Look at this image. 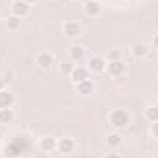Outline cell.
I'll return each instance as SVG.
<instances>
[{
  "instance_id": "cell-12",
  "label": "cell",
  "mask_w": 158,
  "mask_h": 158,
  "mask_svg": "<svg viewBox=\"0 0 158 158\" xmlns=\"http://www.w3.org/2000/svg\"><path fill=\"white\" fill-rule=\"evenodd\" d=\"M74 86H76V92H77L79 96H90V94H94V90H96V83H94L92 77L85 79V81H79Z\"/></svg>"
},
{
  "instance_id": "cell-4",
  "label": "cell",
  "mask_w": 158,
  "mask_h": 158,
  "mask_svg": "<svg viewBox=\"0 0 158 158\" xmlns=\"http://www.w3.org/2000/svg\"><path fill=\"white\" fill-rule=\"evenodd\" d=\"M35 64L40 70H50L55 64V55L52 52H48V50H42L35 55Z\"/></svg>"
},
{
  "instance_id": "cell-3",
  "label": "cell",
  "mask_w": 158,
  "mask_h": 158,
  "mask_svg": "<svg viewBox=\"0 0 158 158\" xmlns=\"http://www.w3.org/2000/svg\"><path fill=\"white\" fill-rule=\"evenodd\" d=\"M86 68H88L90 76H99L107 70V59L103 55H92L86 61Z\"/></svg>"
},
{
  "instance_id": "cell-26",
  "label": "cell",
  "mask_w": 158,
  "mask_h": 158,
  "mask_svg": "<svg viewBox=\"0 0 158 158\" xmlns=\"http://www.w3.org/2000/svg\"><path fill=\"white\" fill-rule=\"evenodd\" d=\"M24 2H26V4H30V6H33V4H35L37 0H24Z\"/></svg>"
},
{
  "instance_id": "cell-22",
  "label": "cell",
  "mask_w": 158,
  "mask_h": 158,
  "mask_svg": "<svg viewBox=\"0 0 158 158\" xmlns=\"http://www.w3.org/2000/svg\"><path fill=\"white\" fill-rule=\"evenodd\" d=\"M151 136L155 140H158V121H153L151 123Z\"/></svg>"
},
{
  "instance_id": "cell-18",
  "label": "cell",
  "mask_w": 158,
  "mask_h": 158,
  "mask_svg": "<svg viewBox=\"0 0 158 158\" xmlns=\"http://www.w3.org/2000/svg\"><path fill=\"white\" fill-rule=\"evenodd\" d=\"M15 119V110L13 109H0V125H7Z\"/></svg>"
},
{
  "instance_id": "cell-5",
  "label": "cell",
  "mask_w": 158,
  "mask_h": 158,
  "mask_svg": "<svg viewBox=\"0 0 158 158\" xmlns=\"http://www.w3.org/2000/svg\"><path fill=\"white\" fill-rule=\"evenodd\" d=\"M83 13L90 19H96L103 13V6L101 0H85L83 2Z\"/></svg>"
},
{
  "instance_id": "cell-9",
  "label": "cell",
  "mask_w": 158,
  "mask_h": 158,
  "mask_svg": "<svg viewBox=\"0 0 158 158\" xmlns=\"http://www.w3.org/2000/svg\"><path fill=\"white\" fill-rule=\"evenodd\" d=\"M63 33L66 37H70V39H76V37H79L83 33V26L79 24L77 20H66L63 24Z\"/></svg>"
},
{
  "instance_id": "cell-27",
  "label": "cell",
  "mask_w": 158,
  "mask_h": 158,
  "mask_svg": "<svg viewBox=\"0 0 158 158\" xmlns=\"http://www.w3.org/2000/svg\"><path fill=\"white\" fill-rule=\"evenodd\" d=\"M72 2H79V0H72Z\"/></svg>"
},
{
  "instance_id": "cell-19",
  "label": "cell",
  "mask_w": 158,
  "mask_h": 158,
  "mask_svg": "<svg viewBox=\"0 0 158 158\" xmlns=\"http://www.w3.org/2000/svg\"><path fill=\"white\" fill-rule=\"evenodd\" d=\"M143 118L147 119L149 123L158 121V105H149V107L143 110Z\"/></svg>"
},
{
  "instance_id": "cell-14",
  "label": "cell",
  "mask_w": 158,
  "mask_h": 158,
  "mask_svg": "<svg viewBox=\"0 0 158 158\" xmlns=\"http://www.w3.org/2000/svg\"><path fill=\"white\" fill-rule=\"evenodd\" d=\"M68 57H70L72 63H81V61L86 57L85 46H81V44H72V46L68 48Z\"/></svg>"
},
{
  "instance_id": "cell-17",
  "label": "cell",
  "mask_w": 158,
  "mask_h": 158,
  "mask_svg": "<svg viewBox=\"0 0 158 158\" xmlns=\"http://www.w3.org/2000/svg\"><path fill=\"white\" fill-rule=\"evenodd\" d=\"M107 143H109V147L114 149V151L121 147V143H123V136L119 134V131H112V132H109V136H107Z\"/></svg>"
},
{
  "instance_id": "cell-11",
  "label": "cell",
  "mask_w": 158,
  "mask_h": 158,
  "mask_svg": "<svg viewBox=\"0 0 158 158\" xmlns=\"http://www.w3.org/2000/svg\"><path fill=\"white\" fill-rule=\"evenodd\" d=\"M37 147H39L40 153H53V151H57V138H53V136H42L37 142Z\"/></svg>"
},
{
  "instance_id": "cell-15",
  "label": "cell",
  "mask_w": 158,
  "mask_h": 158,
  "mask_svg": "<svg viewBox=\"0 0 158 158\" xmlns=\"http://www.w3.org/2000/svg\"><path fill=\"white\" fill-rule=\"evenodd\" d=\"M15 105V96L11 90H0V109H13Z\"/></svg>"
},
{
  "instance_id": "cell-24",
  "label": "cell",
  "mask_w": 158,
  "mask_h": 158,
  "mask_svg": "<svg viewBox=\"0 0 158 158\" xmlns=\"http://www.w3.org/2000/svg\"><path fill=\"white\" fill-rule=\"evenodd\" d=\"M6 88H7V86H6V77L0 74V90H6Z\"/></svg>"
},
{
  "instance_id": "cell-25",
  "label": "cell",
  "mask_w": 158,
  "mask_h": 158,
  "mask_svg": "<svg viewBox=\"0 0 158 158\" xmlns=\"http://www.w3.org/2000/svg\"><path fill=\"white\" fill-rule=\"evenodd\" d=\"M153 48H156V50H158V35L153 37Z\"/></svg>"
},
{
  "instance_id": "cell-1",
  "label": "cell",
  "mask_w": 158,
  "mask_h": 158,
  "mask_svg": "<svg viewBox=\"0 0 158 158\" xmlns=\"http://www.w3.org/2000/svg\"><path fill=\"white\" fill-rule=\"evenodd\" d=\"M109 125L114 129V131H123L131 125V112L125 110V109H112L109 112Z\"/></svg>"
},
{
  "instance_id": "cell-10",
  "label": "cell",
  "mask_w": 158,
  "mask_h": 158,
  "mask_svg": "<svg viewBox=\"0 0 158 158\" xmlns=\"http://www.w3.org/2000/svg\"><path fill=\"white\" fill-rule=\"evenodd\" d=\"M129 53L132 59H143L149 55V46L145 42H132L129 46Z\"/></svg>"
},
{
  "instance_id": "cell-23",
  "label": "cell",
  "mask_w": 158,
  "mask_h": 158,
  "mask_svg": "<svg viewBox=\"0 0 158 158\" xmlns=\"http://www.w3.org/2000/svg\"><path fill=\"white\" fill-rule=\"evenodd\" d=\"M103 158H123V156H121L119 153H116V151H110V153H107Z\"/></svg>"
},
{
  "instance_id": "cell-2",
  "label": "cell",
  "mask_w": 158,
  "mask_h": 158,
  "mask_svg": "<svg viewBox=\"0 0 158 158\" xmlns=\"http://www.w3.org/2000/svg\"><path fill=\"white\" fill-rule=\"evenodd\" d=\"M26 147H28L26 140L22 136H17V138H13L11 142H7L4 145V149H2L4 158H20V155L26 151Z\"/></svg>"
},
{
  "instance_id": "cell-7",
  "label": "cell",
  "mask_w": 158,
  "mask_h": 158,
  "mask_svg": "<svg viewBox=\"0 0 158 158\" xmlns=\"http://www.w3.org/2000/svg\"><path fill=\"white\" fill-rule=\"evenodd\" d=\"M105 72L114 79L123 77L125 72H127V64H125L123 59H119V61H110V63H107V70H105Z\"/></svg>"
},
{
  "instance_id": "cell-8",
  "label": "cell",
  "mask_w": 158,
  "mask_h": 158,
  "mask_svg": "<svg viewBox=\"0 0 158 158\" xmlns=\"http://www.w3.org/2000/svg\"><path fill=\"white\" fill-rule=\"evenodd\" d=\"M31 13V6L26 4L24 0H13L11 2V15L19 17V19H26Z\"/></svg>"
},
{
  "instance_id": "cell-16",
  "label": "cell",
  "mask_w": 158,
  "mask_h": 158,
  "mask_svg": "<svg viewBox=\"0 0 158 158\" xmlns=\"http://www.w3.org/2000/svg\"><path fill=\"white\" fill-rule=\"evenodd\" d=\"M4 24H6V30H7V31L15 33V31L20 30V26H22V19H19V17H15V15H7L6 20H4Z\"/></svg>"
},
{
  "instance_id": "cell-28",
  "label": "cell",
  "mask_w": 158,
  "mask_h": 158,
  "mask_svg": "<svg viewBox=\"0 0 158 158\" xmlns=\"http://www.w3.org/2000/svg\"><path fill=\"white\" fill-rule=\"evenodd\" d=\"M156 26H158V19H156Z\"/></svg>"
},
{
  "instance_id": "cell-21",
  "label": "cell",
  "mask_w": 158,
  "mask_h": 158,
  "mask_svg": "<svg viewBox=\"0 0 158 158\" xmlns=\"http://www.w3.org/2000/svg\"><path fill=\"white\" fill-rule=\"evenodd\" d=\"M74 63L72 61H63L61 64H59V70H61V74H64V76H70L72 74V70H74Z\"/></svg>"
},
{
  "instance_id": "cell-20",
  "label": "cell",
  "mask_w": 158,
  "mask_h": 158,
  "mask_svg": "<svg viewBox=\"0 0 158 158\" xmlns=\"http://www.w3.org/2000/svg\"><path fill=\"white\" fill-rule=\"evenodd\" d=\"M103 57L107 59V63H110V61H119V59H123V52H121V50H116V48H112V50H109Z\"/></svg>"
},
{
  "instance_id": "cell-13",
  "label": "cell",
  "mask_w": 158,
  "mask_h": 158,
  "mask_svg": "<svg viewBox=\"0 0 158 158\" xmlns=\"http://www.w3.org/2000/svg\"><path fill=\"white\" fill-rule=\"evenodd\" d=\"M68 77H70V81L76 85V83H79V81H85V79L90 77V72H88L86 64H76L74 70H72V74H70Z\"/></svg>"
},
{
  "instance_id": "cell-6",
  "label": "cell",
  "mask_w": 158,
  "mask_h": 158,
  "mask_svg": "<svg viewBox=\"0 0 158 158\" xmlns=\"http://www.w3.org/2000/svg\"><path fill=\"white\" fill-rule=\"evenodd\" d=\"M77 147V142L72 138V136H63V138H57V153L61 155H72Z\"/></svg>"
}]
</instances>
